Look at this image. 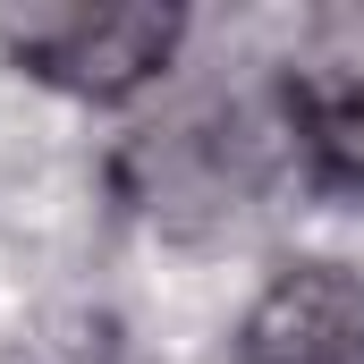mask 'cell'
Listing matches in <instances>:
<instances>
[{
	"label": "cell",
	"instance_id": "obj_1",
	"mask_svg": "<svg viewBox=\"0 0 364 364\" xmlns=\"http://www.w3.org/2000/svg\"><path fill=\"white\" fill-rule=\"evenodd\" d=\"M178 34H186L178 9H9L0 17L9 60H26L43 85L85 93V102H119L153 85Z\"/></svg>",
	"mask_w": 364,
	"mask_h": 364
},
{
	"label": "cell",
	"instance_id": "obj_2",
	"mask_svg": "<svg viewBox=\"0 0 364 364\" xmlns=\"http://www.w3.org/2000/svg\"><path fill=\"white\" fill-rule=\"evenodd\" d=\"M288 127L331 186H364V0L314 9L279 68Z\"/></svg>",
	"mask_w": 364,
	"mask_h": 364
},
{
	"label": "cell",
	"instance_id": "obj_3",
	"mask_svg": "<svg viewBox=\"0 0 364 364\" xmlns=\"http://www.w3.org/2000/svg\"><path fill=\"white\" fill-rule=\"evenodd\" d=\"M237 364H364V279L339 263L279 272L237 322Z\"/></svg>",
	"mask_w": 364,
	"mask_h": 364
}]
</instances>
